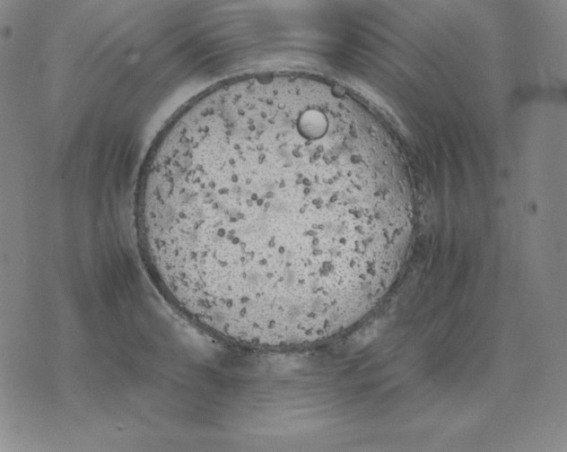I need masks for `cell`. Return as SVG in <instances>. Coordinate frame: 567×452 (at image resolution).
I'll list each match as a JSON object with an SVG mask.
<instances>
[{
	"instance_id": "cell-1",
	"label": "cell",
	"mask_w": 567,
	"mask_h": 452,
	"mask_svg": "<svg viewBox=\"0 0 567 452\" xmlns=\"http://www.w3.org/2000/svg\"><path fill=\"white\" fill-rule=\"evenodd\" d=\"M401 167L350 101L292 81L204 99L142 177L139 246L165 298L216 336L284 348L362 318L406 257Z\"/></svg>"
}]
</instances>
